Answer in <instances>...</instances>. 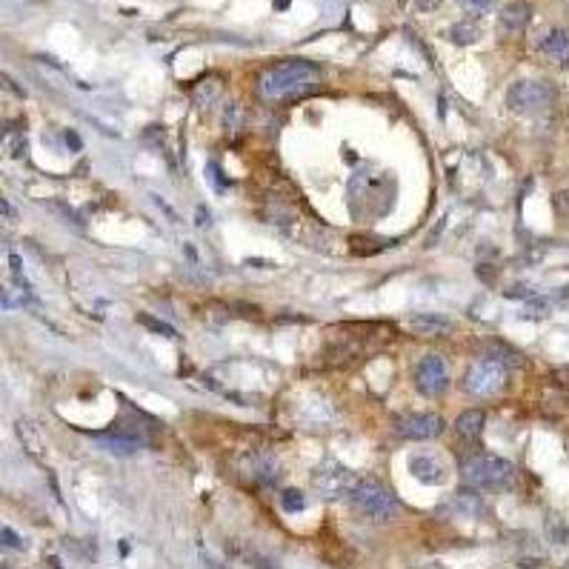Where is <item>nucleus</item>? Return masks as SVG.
Returning a JSON list of instances; mask_svg holds the SVG:
<instances>
[{"instance_id": "20e7f679", "label": "nucleus", "mask_w": 569, "mask_h": 569, "mask_svg": "<svg viewBox=\"0 0 569 569\" xmlns=\"http://www.w3.org/2000/svg\"><path fill=\"white\" fill-rule=\"evenodd\" d=\"M555 89L546 81H518L507 92V103L518 115H541L552 106Z\"/></svg>"}, {"instance_id": "6e6552de", "label": "nucleus", "mask_w": 569, "mask_h": 569, "mask_svg": "<svg viewBox=\"0 0 569 569\" xmlns=\"http://www.w3.org/2000/svg\"><path fill=\"white\" fill-rule=\"evenodd\" d=\"M415 384L426 398H435L449 386V367L441 355H426V358L418 364Z\"/></svg>"}, {"instance_id": "5701e85b", "label": "nucleus", "mask_w": 569, "mask_h": 569, "mask_svg": "<svg viewBox=\"0 0 569 569\" xmlns=\"http://www.w3.org/2000/svg\"><path fill=\"white\" fill-rule=\"evenodd\" d=\"M4 544H6V546H15V549H18V546H21V538H18V535H15V532H12L9 527H4Z\"/></svg>"}, {"instance_id": "9b49d317", "label": "nucleus", "mask_w": 569, "mask_h": 569, "mask_svg": "<svg viewBox=\"0 0 569 569\" xmlns=\"http://www.w3.org/2000/svg\"><path fill=\"white\" fill-rule=\"evenodd\" d=\"M541 52L549 57V60H555V63H569V35L566 32H561V29H549L544 38H541Z\"/></svg>"}, {"instance_id": "f8f14e48", "label": "nucleus", "mask_w": 569, "mask_h": 569, "mask_svg": "<svg viewBox=\"0 0 569 569\" xmlns=\"http://www.w3.org/2000/svg\"><path fill=\"white\" fill-rule=\"evenodd\" d=\"M98 444L106 449V452H112V455H120V458H129V455H134L140 447H144V441H140L137 435H117V432H106V435H98Z\"/></svg>"}, {"instance_id": "1a4fd4ad", "label": "nucleus", "mask_w": 569, "mask_h": 569, "mask_svg": "<svg viewBox=\"0 0 569 569\" xmlns=\"http://www.w3.org/2000/svg\"><path fill=\"white\" fill-rule=\"evenodd\" d=\"M529 18H532L529 4L512 0V4H507L501 12H498V29H501V35H521L529 26Z\"/></svg>"}, {"instance_id": "6ab92c4d", "label": "nucleus", "mask_w": 569, "mask_h": 569, "mask_svg": "<svg viewBox=\"0 0 569 569\" xmlns=\"http://www.w3.org/2000/svg\"><path fill=\"white\" fill-rule=\"evenodd\" d=\"M258 478H260V481H275V461L260 458V461H258Z\"/></svg>"}, {"instance_id": "4468645a", "label": "nucleus", "mask_w": 569, "mask_h": 569, "mask_svg": "<svg viewBox=\"0 0 569 569\" xmlns=\"http://www.w3.org/2000/svg\"><path fill=\"white\" fill-rule=\"evenodd\" d=\"M483 423H486V415H483L481 409H466V412H461L458 420H455V432H458L461 438H466V441H475V438H481V432H483Z\"/></svg>"}, {"instance_id": "f3484780", "label": "nucleus", "mask_w": 569, "mask_h": 569, "mask_svg": "<svg viewBox=\"0 0 569 569\" xmlns=\"http://www.w3.org/2000/svg\"><path fill=\"white\" fill-rule=\"evenodd\" d=\"M140 323L149 326V329H155V332L163 335V338H175V335H178L175 326H169V323H163V321H158V318H152V315H140Z\"/></svg>"}, {"instance_id": "412c9836", "label": "nucleus", "mask_w": 569, "mask_h": 569, "mask_svg": "<svg viewBox=\"0 0 569 569\" xmlns=\"http://www.w3.org/2000/svg\"><path fill=\"white\" fill-rule=\"evenodd\" d=\"M438 6H441V0H415V9H418V12H423V15L435 12Z\"/></svg>"}, {"instance_id": "7ed1b4c3", "label": "nucleus", "mask_w": 569, "mask_h": 569, "mask_svg": "<svg viewBox=\"0 0 569 569\" xmlns=\"http://www.w3.org/2000/svg\"><path fill=\"white\" fill-rule=\"evenodd\" d=\"M349 504L355 512H361L364 518H372V521H392L398 512H401V504L398 498L375 483V481H358L355 489L349 492Z\"/></svg>"}, {"instance_id": "ddd939ff", "label": "nucleus", "mask_w": 569, "mask_h": 569, "mask_svg": "<svg viewBox=\"0 0 569 569\" xmlns=\"http://www.w3.org/2000/svg\"><path fill=\"white\" fill-rule=\"evenodd\" d=\"M409 326L418 335H447L452 329V321L444 315H435V312H420V315L409 318Z\"/></svg>"}, {"instance_id": "a878e982", "label": "nucleus", "mask_w": 569, "mask_h": 569, "mask_svg": "<svg viewBox=\"0 0 569 569\" xmlns=\"http://www.w3.org/2000/svg\"><path fill=\"white\" fill-rule=\"evenodd\" d=\"M275 6H277V9H287V6H289V0H275Z\"/></svg>"}, {"instance_id": "2eb2a0df", "label": "nucleus", "mask_w": 569, "mask_h": 569, "mask_svg": "<svg viewBox=\"0 0 569 569\" xmlns=\"http://www.w3.org/2000/svg\"><path fill=\"white\" fill-rule=\"evenodd\" d=\"M447 35H449V40H452L455 46H472V43L481 40V26H478L475 21H458V23L449 26Z\"/></svg>"}, {"instance_id": "0eeeda50", "label": "nucleus", "mask_w": 569, "mask_h": 569, "mask_svg": "<svg viewBox=\"0 0 569 569\" xmlns=\"http://www.w3.org/2000/svg\"><path fill=\"white\" fill-rule=\"evenodd\" d=\"M358 481H361V478H355V472L346 469V466L338 464V461H329V464H323V466L315 472V486H318V492H321L323 498H340V495L349 498V492L355 489V483H358Z\"/></svg>"}, {"instance_id": "b1692460", "label": "nucleus", "mask_w": 569, "mask_h": 569, "mask_svg": "<svg viewBox=\"0 0 569 569\" xmlns=\"http://www.w3.org/2000/svg\"><path fill=\"white\" fill-rule=\"evenodd\" d=\"M66 140H69V146H72V152L81 149V137H78L75 132H66Z\"/></svg>"}, {"instance_id": "393cba45", "label": "nucleus", "mask_w": 569, "mask_h": 569, "mask_svg": "<svg viewBox=\"0 0 569 569\" xmlns=\"http://www.w3.org/2000/svg\"><path fill=\"white\" fill-rule=\"evenodd\" d=\"M0 206H4V215H6L9 221H15V218H18V212H15V206H9V200H4Z\"/></svg>"}, {"instance_id": "dca6fc26", "label": "nucleus", "mask_w": 569, "mask_h": 569, "mask_svg": "<svg viewBox=\"0 0 569 569\" xmlns=\"http://www.w3.org/2000/svg\"><path fill=\"white\" fill-rule=\"evenodd\" d=\"M280 507L287 512H301V510H306V498H304L301 489H283L280 492Z\"/></svg>"}, {"instance_id": "39448f33", "label": "nucleus", "mask_w": 569, "mask_h": 569, "mask_svg": "<svg viewBox=\"0 0 569 569\" xmlns=\"http://www.w3.org/2000/svg\"><path fill=\"white\" fill-rule=\"evenodd\" d=\"M507 381V364H501L498 358H492V355H486V358H478L466 375H464V389L472 392V395H495L498 389L504 386Z\"/></svg>"}, {"instance_id": "a211bd4d", "label": "nucleus", "mask_w": 569, "mask_h": 569, "mask_svg": "<svg viewBox=\"0 0 569 569\" xmlns=\"http://www.w3.org/2000/svg\"><path fill=\"white\" fill-rule=\"evenodd\" d=\"M461 6H466V9L475 12V15H486V12L495 6V0H461Z\"/></svg>"}, {"instance_id": "f03ea898", "label": "nucleus", "mask_w": 569, "mask_h": 569, "mask_svg": "<svg viewBox=\"0 0 569 569\" xmlns=\"http://www.w3.org/2000/svg\"><path fill=\"white\" fill-rule=\"evenodd\" d=\"M461 472L466 483L486 492H504L515 483V466L498 455H472L461 464Z\"/></svg>"}, {"instance_id": "bb28decb", "label": "nucleus", "mask_w": 569, "mask_h": 569, "mask_svg": "<svg viewBox=\"0 0 569 569\" xmlns=\"http://www.w3.org/2000/svg\"><path fill=\"white\" fill-rule=\"evenodd\" d=\"M561 4H563V12L569 15V0H561Z\"/></svg>"}, {"instance_id": "423d86ee", "label": "nucleus", "mask_w": 569, "mask_h": 569, "mask_svg": "<svg viewBox=\"0 0 569 569\" xmlns=\"http://www.w3.org/2000/svg\"><path fill=\"white\" fill-rule=\"evenodd\" d=\"M444 420L435 412H409L395 418V432L406 441H430L435 435H441Z\"/></svg>"}, {"instance_id": "4be33fe9", "label": "nucleus", "mask_w": 569, "mask_h": 569, "mask_svg": "<svg viewBox=\"0 0 569 569\" xmlns=\"http://www.w3.org/2000/svg\"><path fill=\"white\" fill-rule=\"evenodd\" d=\"M532 295H535V292H532V289H527L524 283H518L515 289H507V298H532Z\"/></svg>"}, {"instance_id": "9d476101", "label": "nucleus", "mask_w": 569, "mask_h": 569, "mask_svg": "<svg viewBox=\"0 0 569 569\" xmlns=\"http://www.w3.org/2000/svg\"><path fill=\"white\" fill-rule=\"evenodd\" d=\"M409 472L420 481V483H444L447 481V466L430 455V452H420V455H412L409 458Z\"/></svg>"}, {"instance_id": "f257e3e1", "label": "nucleus", "mask_w": 569, "mask_h": 569, "mask_svg": "<svg viewBox=\"0 0 569 569\" xmlns=\"http://www.w3.org/2000/svg\"><path fill=\"white\" fill-rule=\"evenodd\" d=\"M318 78V66L309 60H283L260 75V95L266 98H289L309 86Z\"/></svg>"}, {"instance_id": "aec40b11", "label": "nucleus", "mask_w": 569, "mask_h": 569, "mask_svg": "<svg viewBox=\"0 0 569 569\" xmlns=\"http://www.w3.org/2000/svg\"><path fill=\"white\" fill-rule=\"evenodd\" d=\"M238 115H241L238 103H232V100H229V103H226V109H224V123H226V129H235V126H238V123H235V120H238Z\"/></svg>"}]
</instances>
